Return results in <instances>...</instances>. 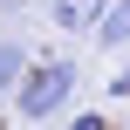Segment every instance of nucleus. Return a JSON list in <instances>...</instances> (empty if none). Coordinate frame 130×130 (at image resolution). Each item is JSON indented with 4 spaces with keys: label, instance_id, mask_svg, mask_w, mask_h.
I'll list each match as a JSON object with an SVG mask.
<instances>
[{
    "label": "nucleus",
    "instance_id": "20e7f679",
    "mask_svg": "<svg viewBox=\"0 0 130 130\" xmlns=\"http://www.w3.org/2000/svg\"><path fill=\"white\" fill-rule=\"evenodd\" d=\"M96 41L103 48H130V0H110V14L96 21Z\"/></svg>",
    "mask_w": 130,
    "mask_h": 130
},
{
    "label": "nucleus",
    "instance_id": "39448f33",
    "mask_svg": "<svg viewBox=\"0 0 130 130\" xmlns=\"http://www.w3.org/2000/svg\"><path fill=\"white\" fill-rule=\"evenodd\" d=\"M69 130H110V123H103V110H82V117H69Z\"/></svg>",
    "mask_w": 130,
    "mask_h": 130
},
{
    "label": "nucleus",
    "instance_id": "423d86ee",
    "mask_svg": "<svg viewBox=\"0 0 130 130\" xmlns=\"http://www.w3.org/2000/svg\"><path fill=\"white\" fill-rule=\"evenodd\" d=\"M110 96H130V55H123V69L110 75Z\"/></svg>",
    "mask_w": 130,
    "mask_h": 130
},
{
    "label": "nucleus",
    "instance_id": "f257e3e1",
    "mask_svg": "<svg viewBox=\"0 0 130 130\" xmlns=\"http://www.w3.org/2000/svg\"><path fill=\"white\" fill-rule=\"evenodd\" d=\"M75 82H82V75H75V62H69V55L34 62V69L21 75V89H14V117H21V123H48V117L75 96Z\"/></svg>",
    "mask_w": 130,
    "mask_h": 130
},
{
    "label": "nucleus",
    "instance_id": "7ed1b4c3",
    "mask_svg": "<svg viewBox=\"0 0 130 130\" xmlns=\"http://www.w3.org/2000/svg\"><path fill=\"white\" fill-rule=\"evenodd\" d=\"M27 69H34V55H27V41H0V96H14Z\"/></svg>",
    "mask_w": 130,
    "mask_h": 130
},
{
    "label": "nucleus",
    "instance_id": "f03ea898",
    "mask_svg": "<svg viewBox=\"0 0 130 130\" xmlns=\"http://www.w3.org/2000/svg\"><path fill=\"white\" fill-rule=\"evenodd\" d=\"M103 14H110V0H55V27H62V34H75V27L96 34Z\"/></svg>",
    "mask_w": 130,
    "mask_h": 130
}]
</instances>
